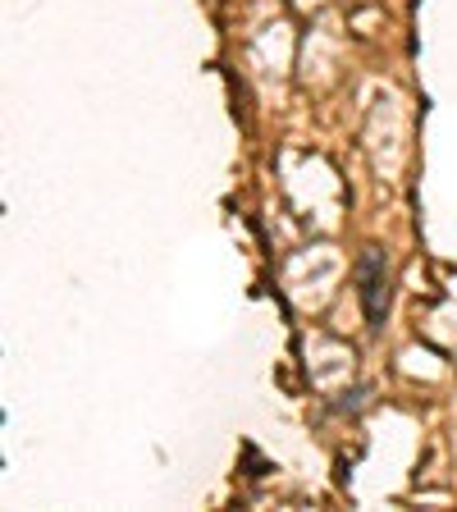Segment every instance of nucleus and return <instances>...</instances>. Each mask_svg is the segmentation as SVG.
I'll use <instances>...</instances> for the list:
<instances>
[{
	"mask_svg": "<svg viewBox=\"0 0 457 512\" xmlns=\"http://www.w3.org/2000/svg\"><path fill=\"white\" fill-rule=\"evenodd\" d=\"M362 307H366L371 330H380L384 307H389V266H384V256L375 247L362 256Z\"/></svg>",
	"mask_w": 457,
	"mask_h": 512,
	"instance_id": "obj_1",
	"label": "nucleus"
}]
</instances>
